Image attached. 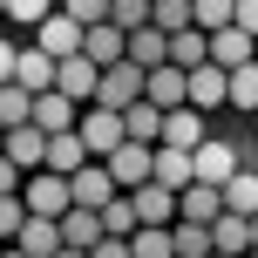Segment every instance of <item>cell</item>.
I'll list each match as a JSON object with an SVG mask.
<instances>
[{
	"instance_id": "cell-11",
	"label": "cell",
	"mask_w": 258,
	"mask_h": 258,
	"mask_svg": "<svg viewBox=\"0 0 258 258\" xmlns=\"http://www.w3.org/2000/svg\"><path fill=\"white\" fill-rule=\"evenodd\" d=\"M218 218H224V190H218V183L177 190V224H218Z\"/></svg>"
},
{
	"instance_id": "cell-51",
	"label": "cell",
	"mask_w": 258,
	"mask_h": 258,
	"mask_svg": "<svg viewBox=\"0 0 258 258\" xmlns=\"http://www.w3.org/2000/svg\"><path fill=\"white\" fill-rule=\"evenodd\" d=\"M251 122H258V116H251Z\"/></svg>"
},
{
	"instance_id": "cell-25",
	"label": "cell",
	"mask_w": 258,
	"mask_h": 258,
	"mask_svg": "<svg viewBox=\"0 0 258 258\" xmlns=\"http://www.w3.org/2000/svg\"><path fill=\"white\" fill-rule=\"evenodd\" d=\"M14 245H21L27 258H54V251H61V218H27Z\"/></svg>"
},
{
	"instance_id": "cell-5",
	"label": "cell",
	"mask_w": 258,
	"mask_h": 258,
	"mask_svg": "<svg viewBox=\"0 0 258 258\" xmlns=\"http://www.w3.org/2000/svg\"><path fill=\"white\" fill-rule=\"evenodd\" d=\"M183 102H190L197 116H211V109H224V102H231V75H224L218 61L190 68V95H183Z\"/></svg>"
},
{
	"instance_id": "cell-1",
	"label": "cell",
	"mask_w": 258,
	"mask_h": 258,
	"mask_svg": "<svg viewBox=\"0 0 258 258\" xmlns=\"http://www.w3.org/2000/svg\"><path fill=\"white\" fill-rule=\"evenodd\" d=\"M143 89H150V75H143L136 61H116V68H102V82H95V109H122L129 102H143Z\"/></svg>"
},
{
	"instance_id": "cell-22",
	"label": "cell",
	"mask_w": 258,
	"mask_h": 258,
	"mask_svg": "<svg viewBox=\"0 0 258 258\" xmlns=\"http://www.w3.org/2000/svg\"><path fill=\"white\" fill-rule=\"evenodd\" d=\"M129 61H136L143 75H150V68H163V61H170V34H163L156 21H150V27H136V34H129Z\"/></svg>"
},
{
	"instance_id": "cell-29",
	"label": "cell",
	"mask_w": 258,
	"mask_h": 258,
	"mask_svg": "<svg viewBox=\"0 0 258 258\" xmlns=\"http://www.w3.org/2000/svg\"><path fill=\"white\" fill-rule=\"evenodd\" d=\"M224 211H238V218H258V177H251V170H238V177L224 183Z\"/></svg>"
},
{
	"instance_id": "cell-38",
	"label": "cell",
	"mask_w": 258,
	"mask_h": 258,
	"mask_svg": "<svg viewBox=\"0 0 258 258\" xmlns=\"http://www.w3.org/2000/svg\"><path fill=\"white\" fill-rule=\"evenodd\" d=\"M21 224H27V204H21V197H0V245H14Z\"/></svg>"
},
{
	"instance_id": "cell-21",
	"label": "cell",
	"mask_w": 258,
	"mask_h": 258,
	"mask_svg": "<svg viewBox=\"0 0 258 258\" xmlns=\"http://www.w3.org/2000/svg\"><path fill=\"white\" fill-rule=\"evenodd\" d=\"M122 136H129V143H150V150H156V143H163V109H156L150 95H143V102H129V109H122Z\"/></svg>"
},
{
	"instance_id": "cell-44",
	"label": "cell",
	"mask_w": 258,
	"mask_h": 258,
	"mask_svg": "<svg viewBox=\"0 0 258 258\" xmlns=\"http://www.w3.org/2000/svg\"><path fill=\"white\" fill-rule=\"evenodd\" d=\"M54 258H89V251H68V245H61V251H54Z\"/></svg>"
},
{
	"instance_id": "cell-18",
	"label": "cell",
	"mask_w": 258,
	"mask_h": 258,
	"mask_svg": "<svg viewBox=\"0 0 258 258\" xmlns=\"http://www.w3.org/2000/svg\"><path fill=\"white\" fill-rule=\"evenodd\" d=\"M129 204H136V224H177V190H163V183L129 190Z\"/></svg>"
},
{
	"instance_id": "cell-34",
	"label": "cell",
	"mask_w": 258,
	"mask_h": 258,
	"mask_svg": "<svg viewBox=\"0 0 258 258\" xmlns=\"http://www.w3.org/2000/svg\"><path fill=\"white\" fill-rule=\"evenodd\" d=\"M177 258H211V224H170Z\"/></svg>"
},
{
	"instance_id": "cell-40",
	"label": "cell",
	"mask_w": 258,
	"mask_h": 258,
	"mask_svg": "<svg viewBox=\"0 0 258 258\" xmlns=\"http://www.w3.org/2000/svg\"><path fill=\"white\" fill-rule=\"evenodd\" d=\"M89 258H136V251H129V238H102V245H95Z\"/></svg>"
},
{
	"instance_id": "cell-6",
	"label": "cell",
	"mask_w": 258,
	"mask_h": 258,
	"mask_svg": "<svg viewBox=\"0 0 258 258\" xmlns=\"http://www.w3.org/2000/svg\"><path fill=\"white\" fill-rule=\"evenodd\" d=\"M68 197H75L82 211H102L109 197H122V190H116V177H109V163H82L75 177H68Z\"/></svg>"
},
{
	"instance_id": "cell-17",
	"label": "cell",
	"mask_w": 258,
	"mask_h": 258,
	"mask_svg": "<svg viewBox=\"0 0 258 258\" xmlns=\"http://www.w3.org/2000/svg\"><path fill=\"white\" fill-rule=\"evenodd\" d=\"M82 163H95V156H89V143H82L75 129H61V136H48V163H41V170H54V177H75Z\"/></svg>"
},
{
	"instance_id": "cell-26",
	"label": "cell",
	"mask_w": 258,
	"mask_h": 258,
	"mask_svg": "<svg viewBox=\"0 0 258 258\" xmlns=\"http://www.w3.org/2000/svg\"><path fill=\"white\" fill-rule=\"evenodd\" d=\"M211 61V41H204V27H183V34H170V68H204Z\"/></svg>"
},
{
	"instance_id": "cell-27",
	"label": "cell",
	"mask_w": 258,
	"mask_h": 258,
	"mask_svg": "<svg viewBox=\"0 0 258 258\" xmlns=\"http://www.w3.org/2000/svg\"><path fill=\"white\" fill-rule=\"evenodd\" d=\"M21 122H34V95L21 82H0V129H21Z\"/></svg>"
},
{
	"instance_id": "cell-48",
	"label": "cell",
	"mask_w": 258,
	"mask_h": 258,
	"mask_svg": "<svg viewBox=\"0 0 258 258\" xmlns=\"http://www.w3.org/2000/svg\"><path fill=\"white\" fill-rule=\"evenodd\" d=\"M211 258H224V251H211Z\"/></svg>"
},
{
	"instance_id": "cell-2",
	"label": "cell",
	"mask_w": 258,
	"mask_h": 258,
	"mask_svg": "<svg viewBox=\"0 0 258 258\" xmlns=\"http://www.w3.org/2000/svg\"><path fill=\"white\" fill-rule=\"evenodd\" d=\"M21 204H27V218H61L75 197H68V177H54V170H27Z\"/></svg>"
},
{
	"instance_id": "cell-8",
	"label": "cell",
	"mask_w": 258,
	"mask_h": 258,
	"mask_svg": "<svg viewBox=\"0 0 258 258\" xmlns=\"http://www.w3.org/2000/svg\"><path fill=\"white\" fill-rule=\"evenodd\" d=\"M34 48H41V54H54V61H68V54H82V27H75V21H68V14H61V7H54V14H48V21H41V27H34Z\"/></svg>"
},
{
	"instance_id": "cell-47",
	"label": "cell",
	"mask_w": 258,
	"mask_h": 258,
	"mask_svg": "<svg viewBox=\"0 0 258 258\" xmlns=\"http://www.w3.org/2000/svg\"><path fill=\"white\" fill-rule=\"evenodd\" d=\"M0 14H7V0H0Z\"/></svg>"
},
{
	"instance_id": "cell-49",
	"label": "cell",
	"mask_w": 258,
	"mask_h": 258,
	"mask_svg": "<svg viewBox=\"0 0 258 258\" xmlns=\"http://www.w3.org/2000/svg\"><path fill=\"white\" fill-rule=\"evenodd\" d=\"M245 258H258V251H245Z\"/></svg>"
},
{
	"instance_id": "cell-36",
	"label": "cell",
	"mask_w": 258,
	"mask_h": 258,
	"mask_svg": "<svg viewBox=\"0 0 258 258\" xmlns=\"http://www.w3.org/2000/svg\"><path fill=\"white\" fill-rule=\"evenodd\" d=\"M54 7H61V0H7V21H21V27H41Z\"/></svg>"
},
{
	"instance_id": "cell-28",
	"label": "cell",
	"mask_w": 258,
	"mask_h": 258,
	"mask_svg": "<svg viewBox=\"0 0 258 258\" xmlns=\"http://www.w3.org/2000/svg\"><path fill=\"white\" fill-rule=\"evenodd\" d=\"M129 251L136 258H177V238H170V224H136Z\"/></svg>"
},
{
	"instance_id": "cell-33",
	"label": "cell",
	"mask_w": 258,
	"mask_h": 258,
	"mask_svg": "<svg viewBox=\"0 0 258 258\" xmlns=\"http://www.w3.org/2000/svg\"><path fill=\"white\" fill-rule=\"evenodd\" d=\"M150 21L163 27V34H183V27H197V21H190V0H150Z\"/></svg>"
},
{
	"instance_id": "cell-43",
	"label": "cell",
	"mask_w": 258,
	"mask_h": 258,
	"mask_svg": "<svg viewBox=\"0 0 258 258\" xmlns=\"http://www.w3.org/2000/svg\"><path fill=\"white\" fill-rule=\"evenodd\" d=\"M0 258H27V251H21V245H7V251H0Z\"/></svg>"
},
{
	"instance_id": "cell-3",
	"label": "cell",
	"mask_w": 258,
	"mask_h": 258,
	"mask_svg": "<svg viewBox=\"0 0 258 258\" xmlns=\"http://www.w3.org/2000/svg\"><path fill=\"white\" fill-rule=\"evenodd\" d=\"M75 136L89 143V156H95V163H102L109 150H122V143H129V136H122V116H116V109H95V102L82 109V122H75Z\"/></svg>"
},
{
	"instance_id": "cell-9",
	"label": "cell",
	"mask_w": 258,
	"mask_h": 258,
	"mask_svg": "<svg viewBox=\"0 0 258 258\" xmlns=\"http://www.w3.org/2000/svg\"><path fill=\"white\" fill-rule=\"evenodd\" d=\"M204 41H211V61H218L224 75H231V68H245V61H258V41H251L238 21H231V27H218V34H204Z\"/></svg>"
},
{
	"instance_id": "cell-50",
	"label": "cell",
	"mask_w": 258,
	"mask_h": 258,
	"mask_svg": "<svg viewBox=\"0 0 258 258\" xmlns=\"http://www.w3.org/2000/svg\"><path fill=\"white\" fill-rule=\"evenodd\" d=\"M0 251H7V245H0Z\"/></svg>"
},
{
	"instance_id": "cell-13",
	"label": "cell",
	"mask_w": 258,
	"mask_h": 258,
	"mask_svg": "<svg viewBox=\"0 0 258 258\" xmlns=\"http://www.w3.org/2000/svg\"><path fill=\"white\" fill-rule=\"evenodd\" d=\"M150 183H163V190H190V183H197V156H190V150H163V143H156Z\"/></svg>"
},
{
	"instance_id": "cell-16",
	"label": "cell",
	"mask_w": 258,
	"mask_h": 258,
	"mask_svg": "<svg viewBox=\"0 0 258 258\" xmlns=\"http://www.w3.org/2000/svg\"><path fill=\"white\" fill-rule=\"evenodd\" d=\"M75 122H82V102H68L61 89L34 95V129H48V136H61V129H75Z\"/></svg>"
},
{
	"instance_id": "cell-20",
	"label": "cell",
	"mask_w": 258,
	"mask_h": 258,
	"mask_svg": "<svg viewBox=\"0 0 258 258\" xmlns=\"http://www.w3.org/2000/svg\"><path fill=\"white\" fill-rule=\"evenodd\" d=\"M143 95H150V102H156V109L170 116V109H183V95H190V75L163 61V68H150V89H143Z\"/></svg>"
},
{
	"instance_id": "cell-24",
	"label": "cell",
	"mask_w": 258,
	"mask_h": 258,
	"mask_svg": "<svg viewBox=\"0 0 258 258\" xmlns=\"http://www.w3.org/2000/svg\"><path fill=\"white\" fill-rule=\"evenodd\" d=\"M211 251H224V258H245V251H251V218L224 211V218L211 224Z\"/></svg>"
},
{
	"instance_id": "cell-4",
	"label": "cell",
	"mask_w": 258,
	"mask_h": 258,
	"mask_svg": "<svg viewBox=\"0 0 258 258\" xmlns=\"http://www.w3.org/2000/svg\"><path fill=\"white\" fill-rule=\"evenodd\" d=\"M102 163H109V177H116V190H143V183H150L156 150H150V143H122V150H109Z\"/></svg>"
},
{
	"instance_id": "cell-45",
	"label": "cell",
	"mask_w": 258,
	"mask_h": 258,
	"mask_svg": "<svg viewBox=\"0 0 258 258\" xmlns=\"http://www.w3.org/2000/svg\"><path fill=\"white\" fill-rule=\"evenodd\" d=\"M251 251H258V218H251Z\"/></svg>"
},
{
	"instance_id": "cell-12",
	"label": "cell",
	"mask_w": 258,
	"mask_h": 258,
	"mask_svg": "<svg viewBox=\"0 0 258 258\" xmlns=\"http://www.w3.org/2000/svg\"><path fill=\"white\" fill-rule=\"evenodd\" d=\"M190 156H197V183H218V190L245 170V156H238L231 143H204V150H190Z\"/></svg>"
},
{
	"instance_id": "cell-30",
	"label": "cell",
	"mask_w": 258,
	"mask_h": 258,
	"mask_svg": "<svg viewBox=\"0 0 258 258\" xmlns=\"http://www.w3.org/2000/svg\"><path fill=\"white\" fill-rule=\"evenodd\" d=\"M102 238H136V204H129V190L102 204Z\"/></svg>"
},
{
	"instance_id": "cell-7",
	"label": "cell",
	"mask_w": 258,
	"mask_h": 258,
	"mask_svg": "<svg viewBox=\"0 0 258 258\" xmlns=\"http://www.w3.org/2000/svg\"><path fill=\"white\" fill-rule=\"evenodd\" d=\"M95 82H102V68H95V61H89V54H68V61H61V68H54V89H61V95H68V102H82V109H89V102H95Z\"/></svg>"
},
{
	"instance_id": "cell-10",
	"label": "cell",
	"mask_w": 258,
	"mask_h": 258,
	"mask_svg": "<svg viewBox=\"0 0 258 258\" xmlns=\"http://www.w3.org/2000/svg\"><path fill=\"white\" fill-rule=\"evenodd\" d=\"M82 54H89L95 68H116V61H129V34L116 21H102V27H82Z\"/></svg>"
},
{
	"instance_id": "cell-23",
	"label": "cell",
	"mask_w": 258,
	"mask_h": 258,
	"mask_svg": "<svg viewBox=\"0 0 258 258\" xmlns=\"http://www.w3.org/2000/svg\"><path fill=\"white\" fill-rule=\"evenodd\" d=\"M7 156H14L21 170H41V163H48V129H34V122L7 129Z\"/></svg>"
},
{
	"instance_id": "cell-32",
	"label": "cell",
	"mask_w": 258,
	"mask_h": 258,
	"mask_svg": "<svg viewBox=\"0 0 258 258\" xmlns=\"http://www.w3.org/2000/svg\"><path fill=\"white\" fill-rule=\"evenodd\" d=\"M231 109H245V116H258V61L231 68Z\"/></svg>"
},
{
	"instance_id": "cell-46",
	"label": "cell",
	"mask_w": 258,
	"mask_h": 258,
	"mask_svg": "<svg viewBox=\"0 0 258 258\" xmlns=\"http://www.w3.org/2000/svg\"><path fill=\"white\" fill-rule=\"evenodd\" d=\"M0 150H7V129H0Z\"/></svg>"
},
{
	"instance_id": "cell-35",
	"label": "cell",
	"mask_w": 258,
	"mask_h": 258,
	"mask_svg": "<svg viewBox=\"0 0 258 258\" xmlns=\"http://www.w3.org/2000/svg\"><path fill=\"white\" fill-rule=\"evenodd\" d=\"M109 21L122 34H136V27H150V0H109Z\"/></svg>"
},
{
	"instance_id": "cell-31",
	"label": "cell",
	"mask_w": 258,
	"mask_h": 258,
	"mask_svg": "<svg viewBox=\"0 0 258 258\" xmlns=\"http://www.w3.org/2000/svg\"><path fill=\"white\" fill-rule=\"evenodd\" d=\"M190 21L204 27V34H218V27L238 21V0H190Z\"/></svg>"
},
{
	"instance_id": "cell-39",
	"label": "cell",
	"mask_w": 258,
	"mask_h": 258,
	"mask_svg": "<svg viewBox=\"0 0 258 258\" xmlns=\"http://www.w3.org/2000/svg\"><path fill=\"white\" fill-rule=\"evenodd\" d=\"M21 183H27V170L14 163L7 150H0V197H21Z\"/></svg>"
},
{
	"instance_id": "cell-15",
	"label": "cell",
	"mask_w": 258,
	"mask_h": 258,
	"mask_svg": "<svg viewBox=\"0 0 258 258\" xmlns=\"http://www.w3.org/2000/svg\"><path fill=\"white\" fill-rule=\"evenodd\" d=\"M61 245H68V251H95V245H102V211L68 204V211H61Z\"/></svg>"
},
{
	"instance_id": "cell-41",
	"label": "cell",
	"mask_w": 258,
	"mask_h": 258,
	"mask_svg": "<svg viewBox=\"0 0 258 258\" xmlns=\"http://www.w3.org/2000/svg\"><path fill=\"white\" fill-rule=\"evenodd\" d=\"M14 61H21V41H0V82H14Z\"/></svg>"
},
{
	"instance_id": "cell-14",
	"label": "cell",
	"mask_w": 258,
	"mask_h": 258,
	"mask_svg": "<svg viewBox=\"0 0 258 258\" xmlns=\"http://www.w3.org/2000/svg\"><path fill=\"white\" fill-rule=\"evenodd\" d=\"M54 68H61L54 54H41L34 41H21V61H14V82H21L27 95H48V89H54Z\"/></svg>"
},
{
	"instance_id": "cell-19",
	"label": "cell",
	"mask_w": 258,
	"mask_h": 258,
	"mask_svg": "<svg viewBox=\"0 0 258 258\" xmlns=\"http://www.w3.org/2000/svg\"><path fill=\"white\" fill-rule=\"evenodd\" d=\"M163 150H204V116H197L190 102L163 116Z\"/></svg>"
},
{
	"instance_id": "cell-37",
	"label": "cell",
	"mask_w": 258,
	"mask_h": 258,
	"mask_svg": "<svg viewBox=\"0 0 258 258\" xmlns=\"http://www.w3.org/2000/svg\"><path fill=\"white\" fill-rule=\"evenodd\" d=\"M61 14H68L75 27H102V21H109V0H61Z\"/></svg>"
},
{
	"instance_id": "cell-42",
	"label": "cell",
	"mask_w": 258,
	"mask_h": 258,
	"mask_svg": "<svg viewBox=\"0 0 258 258\" xmlns=\"http://www.w3.org/2000/svg\"><path fill=\"white\" fill-rule=\"evenodd\" d=\"M238 27H245V34L258 41V0H238Z\"/></svg>"
}]
</instances>
